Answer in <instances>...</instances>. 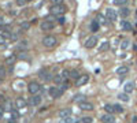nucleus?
I'll return each mask as SVG.
<instances>
[{
    "label": "nucleus",
    "instance_id": "nucleus-29",
    "mask_svg": "<svg viewBox=\"0 0 137 123\" xmlns=\"http://www.w3.org/2000/svg\"><path fill=\"white\" fill-rule=\"evenodd\" d=\"M69 86H70V83H69V79H66V81H64V82L61 85V89L64 92V90H67V89H69Z\"/></svg>",
    "mask_w": 137,
    "mask_h": 123
},
{
    "label": "nucleus",
    "instance_id": "nucleus-36",
    "mask_svg": "<svg viewBox=\"0 0 137 123\" xmlns=\"http://www.w3.org/2000/svg\"><path fill=\"white\" fill-rule=\"evenodd\" d=\"M18 48H21V49H23V48H28V41H21L19 44H18Z\"/></svg>",
    "mask_w": 137,
    "mask_h": 123
},
{
    "label": "nucleus",
    "instance_id": "nucleus-28",
    "mask_svg": "<svg viewBox=\"0 0 137 123\" xmlns=\"http://www.w3.org/2000/svg\"><path fill=\"white\" fill-rule=\"evenodd\" d=\"M129 47H130V41H129V40H123L122 44H121V48H122V49H128Z\"/></svg>",
    "mask_w": 137,
    "mask_h": 123
},
{
    "label": "nucleus",
    "instance_id": "nucleus-17",
    "mask_svg": "<svg viewBox=\"0 0 137 123\" xmlns=\"http://www.w3.org/2000/svg\"><path fill=\"white\" fill-rule=\"evenodd\" d=\"M99 27H100V23H99V21L97 19H93L92 21V23H91V32H97L99 30Z\"/></svg>",
    "mask_w": 137,
    "mask_h": 123
},
{
    "label": "nucleus",
    "instance_id": "nucleus-11",
    "mask_svg": "<svg viewBox=\"0 0 137 123\" xmlns=\"http://www.w3.org/2000/svg\"><path fill=\"white\" fill-rule=\"evenodd\" d=\"M59 118H61V119L71 118V108H64L62 111H59Z\"/></svg>",
    "mask_w": 137,
    "mask_h": 123
},
{
    "label": "nucleus",
    "instance_id": "nucleus-12",
    "mask_svg": "<svg viewBox=\"0 0 137 123\" xmlns=\"http://www.w3.org/2000/svg\"><path fill=\"white\" fill-rule=\"evenodd\" d=\"M80 108L82 111H92L95 107H93V104L89 103V101H82V103H80Z\"/></svg>",
    "mask_w": 137,
    "mask_h": 123
},
{
    "label": "nucleus",
    "instance_id": "nucleus-2",
    "mask_svg": "<svg viewBox=\"0 0 137 123\" xmlns=\"http://www.w3.org/2000/svg\"><path fill=\"white\" fill-rule=\"evenodd\" d=\"M56 44H58V40H56L55 36L48 34L43 38V45L45 48H53V47H56Z\"/></svg>",
    "mask_w": 137,
    "mask_h": 123
},
{
    "label": "nucleus",
    "instance_id": "nucleus-4",
    "mask_svg": "<svg viewBox=\"0 0 137 123\" xmlns=\"http://www.w3.org/2000/svg\"><path fill=\"white\" fill-rule=\"evenodd\" d=\"M53 27H55V22L52 19H45L40 23V29L43 30V32H50V30H52Z\"/></svg>",
    "mask_w": 137,
    "mask_h": 123
},
{
    "label": "nucleus",
    "instance_id": "nucleus-35",
    "mask_svg": "<svg viewBox=\"0 0 137 123\" xmlns=\"http://www.w3.org/2000/svg\"><path fill=\"white\" fill-rule=\"evenodd\" d=\"M15 3H17V5H19V7H23V5L28 3V0H15Z\"/></svg>",
    "mask_w": 137,
    "mask_h": 123
},
{
    "label": "nucleus",
    "instance_id": "nucleus-33",
    "mask_svg": "<svg viewBox=\"0 0 137 123\" xmlns=\"http://www.w3.org/2000/svg\"><path fill=\"white\" fill-rule=\"evenodd\" d=\"M81 75H78V72H77L75 70H71V75H70V78H74L75 79V81H77V79H78Z\"/></svg>",
    "mask_w": 137,
    "mask_h": 123
},
{
    "label": "nucleus",
    "instance_id": "nucleus-16",
    "mask_svg": "<svg viewBox=\"0 0 137 123\" xmlns=\"http://www.w3.org/2000/svg\"><path fill=\"white\" fill-rule=\"evenodd\" d=\"M129 72V67L128 66H121L117 69V74L118 75H126V74Z\"/></svg>",
    "mask_w": 137,
    "mask_h": 123
},
{
    "label": "nucleus",
    "instance_id": "nucleus-8",
    "mask_svg": "<svg viewBox=\"0 0 137 123\" xmlns=\"http://www.w3.org/2000/svg\"><path fill=\"white\" fill-rule=\"evenodd\" d=\"M97 37L96 36H92V37H89V38L85 41V48H88V49H92L93 47H96V44H97Z\"/></svg>",
    "mask_w": 137,
    "mask_h": 123
},
{
    "label": "nucleus",
    "instance_id": "nucleus-6",
    "mask_svg": "<svg viewBox=\"0 0 137 123\" xmlns=\"http://www.w3.org/2000/svg\"><path fill=\"white\" fill-rule=\"evenodd\" d=\"M106 18H107L110 22H115V21L118 19V14L115 12V10L107 8V11H106Z\"/></svg>",
    "mask_w": 137,
    "mask_h": 123
},
{
    "label": "nucleus",
    "instance_id": "nucleus-38",
    "mask_svg": "<svg viewBox=\"0 0 137 123\" xmlns=\"http://www.w3.org/2000/svg\"><path fill=\"white\" fill-rule=\"evenodd\" d=\"M56 21H58V23H61V25H63L64 22H66L64 16H58V18H56Z\"/></svg>",
    "mask_w": 137,
    "mask_h": 123
},
{
    "label": "nucleus",
    "instance_id": "nucleus-27",
    "mask_svg": "<svg viewBox=\"0 0 137 123\" xmlns=\"http://www.w3.org/2000/svg\"><path fill=\"white\" fill-rule=\"evenodd\" d=\"M104 109L107 111V114H112V112H114V107H112L111 104H106V105H104Z\"/></svg>",
    "mask_w": 137,
    "mask_h": 123
},
{
    "label": "nucleus",
    "instance_id": "nucleus-20",
    "mask_svg": "<svg viewBox=\"0 0 137 123\" xmlns=\"http://www.w3.org/2000/svg\"><path fill=\"white\" fill-rule=\"evenodd\" d=\"M64 81H66V79H64V78L61 75V74H59V75H55V77H53V82H55L58 86H61Z\"/></svg>",
    "mask_w": 137,
    "mask_h": 123
},
{
    "label": "nucleus",
    "instance_id": "nucleus-41",
    "mask_svg": "<svg viewBox=\"0 0 137 123\" xmlns=\"http://www.w3.org/2000/svg\"><path fill=\"white\" fill-rule=\"evenodd\" d=\"M4 25V19H3V16H0V27H2Z\"/></svg>",
    "mask_w": 137,
    "mask_h": 123
},
{
    "label": "nucleus",
    "instance_id": "nucleus-37",
    "mask_svg": "<svg viewBox=\"0 0 137 123\" xmlns=\"http://www.w3.org/2000/svg\"><path fill=\"white\" fill-rule=\"evenodd\" d=\"M52 5H59V4H63V0H51Z\"/></svg>",
    "mask_w": 137,
    "mask_h": 123
},
{
    "label": "nucleus",
    "instance_id": "nucleus-39",
    "mask_svg": "<svg viewBox=\"0 0 137 123\" xmlns=\"http://www.w3.org/2000/svg\"><path fill=\"white\" fill-rule=\"evenodd\" d=\"M61 123H73V119L71 118H66V119H62Z\"/></svg>",
    "mask_w": 137,
    "mask_h": 123
},
{
    "label": "nucleus",
    "instance_id": "nucleus-43",
    "mask_svg": "<svg viewBox=\"0 0 137 123\" xmlns=\"http://www.w3.org/2000/svg\"><path fill=\"white\" fill-rule=\"evenodd\" d=\"M28 2H30V0H28Z\"/></svg>",
    "mask_w": 137,
    "mask_h": 123
},
{
    "label": "nucleus",
    "instance_id": "nucleus-10",
    "mask_svg": "<svg viewBox=\"0 0 137 123\" xmlns=\"http://www.w3.org/2000/svg\"><path fill=\"white\" fill-rule=\"evenodd\" d=\"M100 120H102L103 123H115V118H114L112 114H104Z\"/></svg>",
    "mask_w": 137,
    "mask_h": 123
},
{
    "label": "nucleus",
    "instance_id": "nucleus-25",
    "mask_svg": "<svg viewBox=\"0 0 137 123\" xmlns=\"http://www.w3.org/2000/svg\"><path fill=\"white\" fill-rule=\"evenodd\" d=\"M114 112H117V114H122L123 112V108H122V105H119V104H114Z\"/></svg>",
    "mask_w": 137,
    "mask_h": 123
},
{
    "label": "nucleus",
    "instance_id": "nucleus-22",
    "mask_svg": "<svg viewBox=\"0 0 137 123\" xmlns=\"http://www.w3.org/2000/svg\"><path fill=\"white\" fill-rule=\"evenodd\" d=\"M129 3V0H112L114 5H126Z\"/></svg>",
    "mask_w": 137,
    "mask_h": 123
},
{
    "label": "nucleus",
    "instance_id": "nucleus-9",
    "mask_svg": "<svg viewBox=\"0 0 137 123\" xmlns=\"http://www.w3.org/2000/svg\"><path fill=\"white\" fill-rule=\"evenodd\" d=\"M41 101H43V98H41V96L40 94H34V96H32L30 97V103L32 105H34V107H39L40 104H41Z\"/></svg>",
    "mask_w": 137,
    "mask_h": 123
},
{
    "label": "nucleus",
    "instance_id": "nucleus-19",
    "mask_svg": "<svg viewBox=\"0 0 137 123\" xmlns=\"http://www.w3.org/2000/svg\"><path fill=\"white\" fill-rule=\"evenodd\" d=\"M119 15H121L122 18H128V16L130 15V10H129L128 7H122V8L119 10Z\"/></svg>",
    "mask_w": 137,
    "mask_h": 123
},
{
    "label": "nucleus",
    "instance_id": "nucleus-21",
    "mask_svg": "<svg viewBox=\"0 0 137 123\" xmlns=\"http://www.w3.org/2000/svg\"><path fill=\"white\" fill-rule=\"evenodd\" d=\"M118 98H119L121 101L128 103V101H129V94H128V93H125V92H123V93H119V94H118Z\"/></svg>",
    "mask_w": 137,
    "mask_h": 123
},
{
    "label": "nucleus",
    "instance_id": "nucleus-14",
    "mask_svg": "<svg viewBox=\"0 0 137 123\" xmlns=\"http://www.w3.org/2000/svg\"><path fill=\"white\" fill-rule=\"evenodd\" d=\"M134 90V83L133 82H126L125 83V86H123V92L125 93H132V92Z\"/></svg>",
    "mask_w": 137,
    "mask_h": 123
},
{
    "label": "nucleus",
    "instance_id": "nucleus-7",
    "mask_svg": "<svg viewBox=\"0 0 137 123\" xmlns=\"http://www.w3.org/2000/svg\"><path fill=\"white\" fill-rule=\"evenodd\" d=\"M39 77L43 79V81H51V79H53V78L51 77V72L47 70V69H41V70L39 71Z\"/></svg>",
    "mask_w": 137,
    "mask_h": 123
},
{
    "label": "nucleus",
    "instance_id": "nucleus-24",
    "mask_svg": "<svg viewBox=\"0 0 137 123\" xmlns=\"http://www.w3.org/2000/svg\"><path fill=\"white\" fill-rule=\"evenodd\" d=\"M108 49H110V42H108V41H104L103 44L100 45V51H102V52H104V51H108Z\"/></svg>",
    "mask_w": 137,
    "mask_h": 123
},
{
    "label": "nucleus",
    "instance_id": "nucleus-5",
    "mask_svg": "<svg viewBox=\"0 0 137 123\" xmlns=\"http://www.w3.org/2000/svg\"><path fill=\"white\" fill-rule=\"evenodd\" d=\"M48 93L53 98H59V97L63 94V90L61 88H58V86H51V88L48 89Z\"/></svg>",
    "mask_w": 137,
    "mask_h": 123
},
{
    "label": "nucleus",
    "instance_id": "nucleus-31",
    "mask_svg": "<svg viewBox=\"0 0 137 123\" xmlns=\"http://www.w3.org/2000/svg\"><path fill=\"white\" fill-rule=\"evenodd\" d=\"M6 75H7V71H6V67L0 66V78H4Z\"/></svg>",
    "mask_w": 137,
    "mask_h": 123
},
{
    "label": "nucleus",
    "instance_id": "nucleus-30",
    "mask_svg": "<svg viewBox=\"0 0 137 123\" xmlns=\"http://www.w3.org/2000/svg\"><path fill=\"white\" fill-rule=\"evenodd\" d=\"M81 122L82 123H92L93 119L91 118V116H84V118H81Z\"/></svg>",
    "mask_w": 137,
    "mask_h": 123
},
{
    "label": "nucleus",
    "instance_id": "nucleus-15",
    "mask_svg": "<svg viewBox=\"0 0 137 123\" xmlns=\"http://www.w3.org/2000/svg\"><path fill=\"white\" fill-rule=\"evenodd\" d=\"M121 26H122V29L125 30V32H132V23H130L129 21H122L121 22Z\"/></svg>",
    "mask_w": 137,
    "mask_h": 123
},
{
    "label": "nucleus",
    "instance_id": "nucleus-34",
    "mask_svg": "<svg viewBox=\"0 0 137 123\" xmlns=\"http://www.w3.org/2000/svg\"><path fill=\"white\" fill-rule=\"evenodd\" d=\"M74 101H78V103H82V101H86L85 100V96H81V94H78L75 98H74Z\"/></svg>",
    "mask_w": 137,
    "mask_h": 123
},
{
    "label": "nucleus",
    "instance_id": "nucleus-1",
    "mask_svg": "<svg viewBox=\"0 0 137 123\" xmlns=\"http://www.w3.org/2000/svg\"><path fill=\"white\" fill-rule=\"evenodd\" d=\"M66 11H67V7L66 5H63V4H59V5H52V7L50 8V12L52 15H56V16H63L64 14H66Z\"/></svg>",
    "mask_w": 137,
    "mask_h": 123
},
{
    "label": "nucleus",
    "instance_id": "nucleus-23",
    "mask_svg": "<svg viewBox=\"0 0 137 123\" xmlns=\"http://www.w3.org/2000/svg\"><path fill=\"white\" fill-rule=\"evenodd\" d=\"M17 60V55H11L6 59V64H14V62Z\"/></svg>",
    "mask_w": 137,
    "mask_h": 123
},
{
    "label": "nucleus",
    "instance_id": "nucleus-40",
    "mask_svg": "<svg viewBox=\"0 0 137 123\" xmlns=\"http://www.w3.org/2000/svg\"><path fill=\"white\" fill-rule=\"evenodd\" d=\"M3 116H4V108L0 105V119H3Z\"/></svg>",
    "mask_w": 137,
    "mask_h": 123
},
{
    "label": "nucleus",
    "instance_id": "nucleus-42",
    "mask_svg": "<svg viewBox=\"0 0 137 123\" xmlns=\"http://www.w3.org/2000/svg\"><path fill=\"white\" fill-rule=\"evenodd\" d=\"M133 123H137V114L133 116Z\"/></svg>",
    "mask_w": 137,
    "mask_h": 123
},
{
    "label": "nucleus",
    "instance_id": "nucleus-26",
    "mask_svg": "<svg viewBox=\"0 0 137 123\" xmlns=\"http://www.w3.org/2000/svg\"><path fill=\"white\" fill-rule=\"evenodd\" d=\"M61 75H62L64 79H69V78H70V75H71V71H70V70H63Z\"/></svg>",
    "mask_w": 137,
    "mask_h": 123
},
{
    "label": "nucleus",
    "instance_id": "nucleus-13",
    "mask_svg": "<svg viewBox=\"0 0 137 123\" xmlns=\"http://www.w3.org/2000/svg\"><path fill=\"white\" fill-rule=\"evenodd\" d=\"M88 81H89V77L88 75H81L75 81V86H84L85 83H88Z\"/></svg>",
    "mask_w": 137,
    "mask_h": 123
},
{
    "label": "nucleus",
    "instance_id": "nucleus-32",
    "mask_svg": "<svg viewBox=\"0 0 137 123\" xmlns=\"http://www.w3.org/2000/svg\"><path fill=\"white\" fill-rule=\"evenodd\" d=\"M29 27H30V23L29 22H21V29L22 30H28Z\"/></svg>",
    "mask_w": 137,
    "mask_h": 123
},
{
    "label": "nucleus",
    "instance_id": "nucleus-18",
    "mask_svg": "<svg viewBox=\"0 0 137 123\" xmlns=\"http://www.w3.org/2000/svg\"><path fill=\"white\" fill-rule=\"evenodd\" d=\"M15 105H17V108H23L26 105V101L23 100L22 97H18L17 100H15Z\"/></svg>",
    "mask_w": 137,
    "mask_h": 123
},
{
    "label": "nucleus",
    "instance_id": "nucleus-3",
    "mask_svg": "<svg viewBox=\"0 0 137 123\" xmlns=\"http://www.w3.org/2000/svg\"><path fill=\"white\" fill-rule=\"evenodd\" d=\"M41 85L39 83V82H30L28 85V92L30 93L32 96H34V94H39L40 92H41Z\"/></svg>",
    "mask_w": 137,
    "mask_h": 123
}]
</instances>
